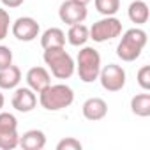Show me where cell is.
I'll list each match as a JSON object with an SVG mask.
<instances>
[{"mask_svg":"<svg viewBox=\"0 0 150 150\" xmlns=\"http://www.w3.org/2000/svg\"><path fill=\"white\" fill-rule=\"evenodd\" d=\"M21 81V71L18 65H9L0 69V88L2 90H13Z\"/></svg>","mask_w":150,"mask_h":150,"instance_id":"13","label":"cell"},{"mask_svg":"<svg viewBox=\"0 0 150 150\" xmlns=\"http://www.w3.org/2000/svg\"><path fill=\"white\" fill-rule=\"evenodd\" d=\"M136 80H138V85H139L143 90H150V65H143V67L138 71Z\"/></svg>","mask_w":150,"mask_h":150,"instance_id":"22","label":"cell"},{"mask_svg":"<svg viewBox=\"0 0 150 150\" xmlns=\"http://www.w3.org/2000/svg\"><path fill=\"white\" fill-rule=\"evenodd\" d=\"M145 46H146V32L138 27L129 28L124 32L117 46V57L124 62H134L136 58H139Z\"/></svg>","mask_w":150,"mask_h":150,"instance_id":"1","label":"cell"},{"mask_svg":"<svg viewBox=\"0 0 150 150\" xmlns=\"http://www.w3.org/2000/svg\"><path fill=\"white\" fill-rule=\"evenodd\" d=\"M131 111L141 118L150 117V94H146V90L145 94H138L131 99Z\"/></svg>","mask_w":150,"mask_h":150,"instance_id":"17","label":"cell"},{"mask_svg":"<svg viewBox=\"0 0 150 150\" xmlns=\"http://www.w3.org/2000/svg\"><path fill=\"white\" fill-rule=\"evenodd\" d=\"M41 46H42V50L64 48L65 46V34H64V30H60L57 27H51V28L44 30L42 35H41Z\"/></svg>","mask_w":150,"mask_h":150,"instance_id":"14","label":"cell"},{"mask_svg":"<svg viewBox=\"0 0 150 150\" xmlns=\"http://www.w3.org/2000/svg\"><path fill=\"white\" fill-rule=\"evenodd\" d=\"M9 27H11L9 13H7L6 9H0V41L7 37V34H9Z\"/></svg>","mask_w":150,"mask_h":150,"instance_id":"23","label":"cell"},{"mask_svg":"<svg viewBox=\"0 0 150 150\" xmlns=\"http://www.w3.org/2000/svg\"><path fill=\"white\" fill-rule=\"evenodd\" d=\"M46 145V134L39 129H30L20 136V146L23 150H42Z\"/></svg>","mask_w":150,"mask_h":150,"instance_id":"12","label":"cell"},{"mask_svg":"<svg viewBox=\"0 0 150 150\" xmlns=\"http://www.w3.org/2000/svg\"><path fill=\"white\" fill-rule=\"evenodd\" d=\"M6 7H9V9H16V7H20L25 0H0Z\"/></svg>","mask_w":150,"mask_h":150,"instance_id":"25","label":"cell"},{"mask_svg":"<svg viewBox=\"0 0 150 150\" xmlns=\"http://www.w3.org/2000/svg\"><path fill=\"white\" fill-rule=\"evenodd\" d=\"M27 85L35 92H42L46 87L51 85V76L46 67H41V65H35V67H30L28 72H27Z\"/></svg>","mask_w":150,"mask_h":150,"instance_id":"10","label":"cell"},{"mask_svg":"<svg viewBox=\"0 0 150 150\" xmlns=\"http://www.w3.org/2000/svg\"><path fill=\"white\" fill-rule=\"evenodd\" d=\"M42 60L50 67L51 74L58 80L71 78L74 74V71H76V64H74L72 57L64 48H48V50H44Z\"/></svg>","mask_w":150,"mask_h":150,"instance_id":"2","label":"cell"},{"mask_svg":"<svg viewBox=\"0 0 150 150\" xmlns=\"http://www.w3.org/2000/svg\"><path fill=\"white\" fill-rule=\"evenodd\" d=\"M81 148H83L81 141L72 136H67L57 143V150H81Z\"/></svg>","mask_w":150,"mask_h":150,"instance_id":"21","label":"cell"},{"mask_svg":"<svg viewBox=\"0 0 150 150\" xmlns=\"http://www.w3.org/2000/svg\"><path fill=\"white\" fill-rule=\"evenodd\" d=\"M20 146V134L16 131H0V148L2 150H13Z\"/></svg>","mask_w":150,"mask_h":150,"instance_id":"18","label":"cell"},{"mask_svg":"<svg viewBox=\"0 0 150 150\" xmlns=\"http://www.w3.org/2000/svg\"><path fill=\"white\" fill-rule=\"evenodd\" d=\"M74 2H80L83 6H88V2H92V0H74Z\"/></svg>","mask_w":150,"mask_h":150,"instance_id":"27","label":"cell"},{"mask_svg":"<svg viewBox=\"0 0 150 150\" xmlns=\"http://www.w3.org/2000/svg\"><path fill=\"white\" fill-rule=\"evenodd\" d=\"M94 4L103 16H115L120 9V0H94Z\"/></svg>","mask_w":150,"mask_h":150,"instance_id":"19","label":"cell"},{"mask_svg":"<svg viewBox=\"0 0 150 150\" xmlns=\"http://www.w3.org/2000/svg\"><path fill=\"white\" fill-rule=\"evenodd\" d=\"M11 103H13V108H14L16 111L28 113V111H32V110L35 108V104H37V96H35V92H34L30 87H20V88L14 90Z\"/></svg>","mask_w":150,"mask_h":150,"instance_id":"9","label":"cell"},{"mask_svg":"<svg viewBox=\"0 0 150 150\" xmlns=\"http://www.w3.org/2000/svg\"><path fill=\"white\" fill-rule=\"evenodd\" d=\"M18 129V120L13 113L2 111L0 113V131H16Z\"/></svg>","mask_w":150,"mask_h":150,"instance_id":"20","label":"cell"},{"mask_svg":"<svg viewBox=\"0 0 150 150\" xmlns=\"http://www.w3.org/2000/svg\"><path fill=\"white\" fill-rule=\"evenodd\" d=\"M103 85L104 90L108 92H118L125 87V71L122 65L117 64H108L104 67H101L99 78H97Z\"/></svg>","mask_w":150,"mask_h":150,"instance_id":"6","label":"cell"},{"mask_svg":"<svg viewBox=\"0 0 150 150\" xmlns=\"http://www.w3.org/2000/svg\"><path fill=\"white\" fill-rule=\"evenodd\" d=\"M76 71L83 83H94L101 72V55L92 46H83L78 51Z\"/></svg>","mask_w":150,"mask_h":150,"instance_id":"4","label":"cell"},{"mask_svg":"<svg viewBox=\"0 0 150 150\" xmlns=\"http://www.w3.org/2000/svg\"><path fill=\"white\" fill-rule=\"evenodd\" d=\"M127 16H129V20H131L132 23H136V25L146 23V21H148V16H150L146 2H143V0H134V2H131V6H129V9H127Z\"/></svg>","mask_w":150,"mask_h":150,"instance_id":"15","label":"cell"},{"mask_svg":"<svg viewBox=\"0 0 150 150\" xmlns=\"http://www.w3.org/2000/svg\"><path fill=\"white\" fill-rule=\"evenodd\" d=\"M72 101H74V92L71 87L64 83L50 85L42 92H39V103L48 111H58V110L69 108Z\"/></svg>","mask_w":150,"mask_h":150,"instance_id":"3","label":"cell"},{"mask_svg":"<svg viewBox=\"0 0 150 150\" xmlns=\"http://www.w3.org/2000/svg\"><path fill=\"white\" fill-rule=\"evenodd\" d=\"M87 6L74 2V0H65L62 2L60 9H58V18L65 23V25H74V23H83L87 20Z\"/></svg>","mask_w":150,"mask_h":150,"instance_id":"7","label":"cell"},{"mask_svg":"<svg viewBox=\"0 0 150 150\" xmlns=\"http://www.w3.org/2000/svg\"><path fill=\"white\" fill-rule=\"evenodd\" d=\"M11 30H13V35H14L18 41L30 42V41H34V39L39 35L41 27H39V23H37L34 18H30V16H21V18H18V20L13 23Z\"/></svg>","mask_w":150,"mask_h":150,"instance_id":"8","label":"cell"},{"mask_svg":"<svg viewBox=\"0 0 150 150\" xmlns=\"http://www.w3.org/2000/svg\"><path fill=\"white\" fill-rule=\"evenodd\" d=\"M81 111H83V117L90 122H97V120H103L108 113V104L104 99L101 97H90L83 103L81 106Z\"/></svg>","mask_w":150,"mask_h":150,"instance_id":"11","label":"cell"},{"mask_svg":"<svg viewBox=\"0 0 150 150\" xmlns=\"http://www.w3.org/2000/svg\"><path fill=\"white\" fill-rule=\"evenodd\" d=\"M11 64H13V51H11V48L0 44V69L9 67Z\"/></svg>","mask_w":150,"mask_h":150,"instance_id":"24","label":"cell"},{"mask_svg":"<svg viewBox=\"0 0 150 150\" xmlns=\"http://www.w3.org/2000/svg\"><path fill=\"white\" fill-rule=\"evenodd\" d=\"M120 34H122V21L118 18H115V16H104L103 20L96 21L88 28L90 39H94L96 42L111 41V39L118 37Z\"/></svg>","mask_w":150,"mask_h":150,"instance_id":"5","label":"cell"},{"mask_svg":"<svg viewBox=\"0 0 150 150\" xmlns=\"http://www.w3.org/2000/svg\"><path fill=\"white\" fill-rule=\"evenodd\" d=\"M90 39L88 35V27L83 23H74L69 25V32H67V41L72 46H83L87 41Z\"/></svg>","mask_w":150,"mask_h":150,"instance_id":"16","label":"cell"},{"mask_svg":"<svg viewBox=\"0 0 150 150\" xmlns=\"http://www.w3.org/2000/svg\"><path fill=\"white\" fill-rule=\"evenodd\" d=\"M4 103H6V97H4V94H2V92H0V110L4 108Z\"/></svg>","mask_w":150,"mask_h":150,"instance_id":"26","label":"cell"}]
</instances>
